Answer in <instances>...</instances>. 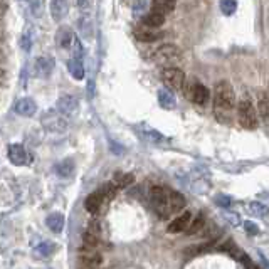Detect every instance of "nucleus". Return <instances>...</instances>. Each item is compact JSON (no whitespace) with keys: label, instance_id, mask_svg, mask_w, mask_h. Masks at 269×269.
<instances>
[{"label":"nucleus","instance_id":"obj_1","mask_svg":"<svg viewBox=\"0 0 269 269\" xmlns=\"http://www.w3.org/2000/svg\"><path fill=\"white\" fill-rule=\"evenodd\" d=\"M236 109V93L229 81H219L215 84L214 95V116L222 125H230L234 121Z\"/></svg>","mask_w":269,"mask_h":269},{"label":"nucleus","instance_id":"obj_2","mask_svg":"<svg viewBox=\"0 0 269 269\" xmlns=\"http://www.w3.org/2000/svg\"><path fill=\"white\" fill-rule=\"evenodd\" d=\"M153 61L163 67H175L182 61V51L175 44H163L153 53Z\"/></svg>","mask_w":269,"mask_h":269},{"label":"nucleus","instance_id":"obj_3","mask_svg":"<svg viewBox=\"0 0 269 269\" xmlns=\"http://www.w3.org/2000/svg\"><path fill=\"white\" fill-rule=\"evenodd\" d=\"M170 189H166V187H153L150 190V202L153 209H155V212L159 214L161 219H168L170 215V207H168V199H170Z\"/></svg>","mask_w":269,"mask_h":269},{"label":"nucleus","instance_id":"obj_4","mask_svg":"<svg viewBox=\"0 0 269 269\" xmlns=\"http://www.w3.org/2000/svg\"><path fill=\"white\" fill-rule=\"evenodd\" d=\"M237 119L239 125L246 130H256L258 128V116H256L254 105L249 98H242L237 105Z\"/></svg>","mask_w":269,"mask_h":269},{"label":"nucleus","instance_id":"obj_5","mask_svg":"<svg viewBox=\"0 0 269 269\" xmlns=\"http://www.w3.org/2000/svg\"><path fill=\"white\" fill-rule=\"evenodd\" d=\"M41 121L46 130L54 131V133H62V131H66V128H67V121L64 119V116L57 109H51L48 113H44V116H42Z\"/></svg>","mask_w":269,"mask_h":269},{"label":"nucleus","instance_id":"obj_6","mask_svg":"<svg viewBox=\"0 0 269 269\" xmlns=\"http://www.w3.org/2000/svg\"><path fill=\"white\" fill-rule=\"evenodd\" d=\"M161 81L172 89H182L185 84V74L180 67H165L161 71Z\"/></svg>","mask_w":269,"mask_h":269},{"label":"nucleus","instance_id":"obj_7","mask_svg":"<svg viewBox=\"0 0 269 269\" xmlns=\"http://www.w3.org/2000/svg\"><path fill=\"white\" fill-rule=\"evenodd\" d=\"M185 95L189 98L190 101H194L195 105H207L209 98H211V93H209V89L204 86V84L200 83H192L189 86L185 88Z\"/></svg>","mask_w":269,"mask_h":269},{"label":"nucleus","instance_id":"obj_8","mask_svg":"<svg viewBox=\"0 0 269 269\" xmlns=\"http://www.w3.org/2000/svg\"><path fill=\"white\" fill-rule=\"evenodd\" d=\"M7 153H8V160H10L12 163L17 165V166L27 165L29 160H31V159H29L27 150H25V148L20 143H12L10 147H8Z\"/></svg>","mask_w":269,"mask_h":269},{"label":"nucleus","instance_id":"obj_9","mask_svg":"<svg viewBox=\"0 0 269 269\" xmlns=\"http://www.w3.org/2000/svg\"><path fill=\"white\" fill-rule=\"evenodd\" d=\"M106 202H108V200H106L100 192H95V194H91L86 197V200H84V207H86V211L89 214L98 215V214H101V212H105L103 209L106 207Z\"/></svg>","mask_w":269,"mask_h":269},{"label":"nucleus","instance_id":"obj_10","mask_svg":"<svg viewBox=\"0 0 269 269\" xmlns=\"http://www.w3.org/2000/svg\"><path fill=\"white\" fill-rule=\"evenodd\" d=\"M55 108H57V111L62 114V116H69V114H72L76 109H78V100L71 95H62V96H59Z\"/></svg>","mask_w":269,"mask_h":269},{"label":"nucleus","instance_id":"obj_11","mask_svg":"<svg viewBox=\"0 0 269 269\" xmlns=\"http://www.w3.org/2000/svg\"><path fill=\"white\" fill-rule=\"evenodd\" d=\"M135 37L140 42H157V41H160L161 37H163V32L143 25V27H136L135 29Z\"/></svg>","mask_w":269,"mask_h":269},{"label":"nucleus","instance_id":"obj_12","mask_svg":"<svg viewBox=\"0 0 269 269\" xmlns=\"http://www.w3.org/2000/svg\"><path fill=\"white\" fill-rule=\"evenodd\" d=\"M103 261V256L93 249H83L79 253V264L83 268H96Z\"/></svg>","mask_w":269,"mask_h":269},{"label":"nucleus","instance_id":"obj_13","mask_svg":"<svg viewBox=\"0 0 269 269\" xmlns=\"http://www.w3.org/2000/svg\"><path fill=\"white\" fill-rule=\"evenodd\" d=\"M192 220V214L189 211H185L183 214H180L178 217H175V219L170 222L168 227H166V230H168L170 234H178V232H183V230H187V227H189Z\"/></svg>","mask_w":269,"mask_h":269},{"label":"nucleus","instance_id":"obj_14","mask_svg":"<svg viewBox=\"0 0 269 269\" xmlns=\"http://www.w3.org/2000/svg\"><path fill=\"white\" fill-rule=\"evenodd\" d=\"M54 66H55L54 57H51V55H41L36 61V76H39V78H48L51 72L54 71Z\"/></svg>","mask_w":269,"mask_h":269},{"label":"nucleus","instance_id":"obj_15","mask_svg":"<svg viewBox=\"0 0 269 269\" xmlns=\"http://www.w3.org/2000/svg\"><path fill=\"white\" fill-rule=\"evenodd\" d=\"M69 14V0H51V15L55 22H61Z\"/></svg>","mask_w":269,"mask_h":269},{"label":"nucleus","instance_id":"obj_16","mask_svg":"<svg viewBox=\"0 0 269 269\" xmlns=\"http://www.w3.org/2000/svg\"><path fill=\"white\" fill-rule=\"evenodd\" d=\"M37 109V105L32 98H20L15 103V113L20 116H32Z\"/></svg>","mask_w":269,"mask_h":269},{"label":"nucleus","instance_id":"obj_17","mask_svg":"<svg viewBox=\"0 0 269 269\" xmlns=\"http://www.w3.org/2000/svg\"><path fill=\"white\" fill-rule=\"evenodd\" d=\"M46 224H48V227L53 230V232L59 234V232H62L64 225H66V219H64L62 214H59V212H54V214L48 215V219H46Z\"/></svg>","mask_w":269,"mask_h":269},{"label":"nucleus","instance_id":"obj_18","mask_svg":"<svg viewBox=\"0 0 269 269\" xmlns=\"http://www.w3.org/2000/svg\"><path fill=\"white\" fill-rule=\"evenodd\" d=\"M142 22H143V25H147V27L159 29V27H161V25L165 24V15L159 14V12L150 10L148 14H145V15H143Z\"/></svg>","mask_w":269,"mask_h":269},{"label":"nucleus","instance_id":"obj_19","mask_svg":"<svg viewBox=\"0 0 269 269\" xmlns=\"http://www.w3.org/2000/svg\"><path fill=\"white\" fill-rule=\"evenodd\" d=\"M258 109H259V114H261L263 121H264V123H269V93L259 91V96H258Z\"/></svg>","mask_w":269,"mask_h":269},{"label":"nucleus","instance_id":"obj_20","mask_svg":"<svg viewBox=\"0 0 269 269\" xmlns=\"http://www.w3.org/2000/svg\"><path fill=\"white\" fill-rule=\"evenodd\" d=\"M168 207H170V214H175V212H180L183 207H185V197L180 194V192H170V199H168Z\"/></svg>","mask_w":269,"mask_h":269},{"label":"nucleus","instance_id":"obj_21","mask_svg":"<svg viewBox=\"0 0 269 269\" xmlns=\"http://www.w3.org/2000/svg\"><path fill=\"white\" fill-rule=\"evenodd\" d=\"M159 103L161 108L165 109H173L177 106V100H175V95L170 89H160L159 91Z\"/></svg>","mask_w":269,"mask_h":269},{"label":"nucleus","instance_id":"obj_22","mask_svg":"<svg viewBox=\"0 0 269 269\" xmlns=\"http://www.w3.org/2000/svg\"><path fill=\"white\" fill-rule=\"evenodd\" d=\"M74 168H76V165H74V160H72V159H66L62 161H59V163L54 166L55 173H57L59 177H62V178L71 177L72 172H74Z\"/></svg>","mask_w":269,"mask_h":269},{"label":"nucleus","instance_id":"obj_23","mask_svg":"<svg viewBox=\"0 0 269 269\" xmlns=\"http://www.w3.org/2000/svg\"><path fill=\"white\" fill-rule=\"evenodd\" d=\"M74 39V34L71 32L69 27H61L55 34V42L59 44V48H69Z\"/></svg>","mask_w":269,"mask_h":269},{"label":"nucleus","instance_id":"obj_24","mask_svg":"<svg viewBox=\"0 0 269 269\" xmlns=\"http://www.w3.org/2000/svg\"><path fill=\"white\" fill-rule=\"evenodd\" d=\"M113 183L118 189H126V187L135 183V175L133 173H125V172H116L113 175Z\"/></svg>","mask_w":269,"mask_h":269},{"label":"nucleus","instance_id":"obj_25","mask_svg":"<svg viewBox=\"0 0 269 269\" xmlns=\"http://www.w3.org/2000/svg\"><path fill=\"white\" fill-rule=\"evenodd\" d=\"M175 3H177V0H153V2H152V10L159 12V14H161V15H165V14H168V12L173 10Z\"/></svg>","mask_w":269,"mask_h":269},{"label":"nucleus","instance_id":"obj_26","mask_svg":"<svg viewBox=\"0 0 269 269\" xmlns=\"http://www.w3.org/2000/svg\"><path fill=\"white\" fill-rule=\"evenodd\" d=\"M67 69H69L71 76L74 79H83L84 78V67H83V62L81 59H74L72 57L69 62H67Z\"/></svg>","mask_w":269,"mask_h":269},{"label":"nucleus","instance_id":"obj_27","mask_svg":"<svg viewBox=\"0 0 269 269\" xmlns=\"http://www.w3.org/2000/svg\"><path fill=\"white\" fill-rule=\"evenodd\" d=\"M98 192H100V194L103 195L106 200H113L118 194V187L114 185L113 182H105L103 185L100 187V190H98Z\"/></svg>","mask_w":269,"mask_h":269},{"label":"nucleus","instance_id":"obj_28","mask_svg":"<svg viewBox=\"0 0 269 269\" xmlns=\"http://www.w3.org/2000/svg\"><path fill=\"white\" fill-rule=\"evenodd\" d=\"M98 244H100V236H98V234L91 232V230H86V232L83 234L84 249H95Z\"/></svg>","mask_w":269,"mask_h":269},{"label":"nucleus","instance_id":"obj_29","mask_svg":"<svg viewBox=\"0 0 269 269\" xmlns=\"http://www.w3.org/2000/svg\"><path fill=\"white\" fill-rule=\"evenodd\" d=\"M204 225H206V219H204V215H197L194 220H190L189 227H187L185 232L189 234V236H194V234H197L199 230L204 229Z\"/></svg>","mask_w":269,"mask_h":269},{"label":"nucleus","instance_id":"obj_30","mask_svg":"<svg viewBox=\"0 0 269 269\" xmlns=\"http://www.w3.org/2000/svg\"><path fill=\"white\" fill-rule=\"evenodd\" d=\"M55 249H57V247H55V244H53V242H44V244L36 247V254L39 256V258H49V256L54 254Z\"/></svg>","mask_w":269,"mask_h":269},{"label":"nucleus","instance_id":"obj_31","mask_svg":"<svg viewBox=\"0 0 269 269\" xmlns=\"http://www.w3.org/2000/svg\"><path fill=\"white\" fill-rule=\"evenodd\" d=\"M249 212H251V214H254V215H258V217H266L269 209L261 202H251L249 204Z\"/></svg>","mask_w":269,"mask_h":269},{"label":"nucleus","instance_id":"obj_32","mask_svg":"<svg viewBox=\"0 0 269 269\" xmlns=\"http://www.w3.org/2000/svg\"><path fill=\"white\" fill-rule=\"evenodd\" d=\"M220 10L224 15H232L237 10L236 0H220Z\"/></svg>","mask_w":269,"mask_h":269},{"label":"nucleus","instance_id":"obj_33","mask_svg":"<svg viewBox=\"0 0 269 269\" xmlns=\"http://www.w3.org/2000/svg\"><path fill=\"white\" fill-rule=\"evenodd\" d=\"M244 229H246V232L249 234V236H256V234L259 232V227L254 224L253 220H246L244 222Z\"/></svg>","mask_w":269,"mask_h":269},{"label":"nucleus","instance_id":"obj_34","mask_svg":"<svg viewBox=\"0 0 269 269\" xmlns=\"http://www.w3.org/2000/svg\"><path fill=\"white\" fill-rule=\"evenodd\" d=\"M215 204L225 209V207L230 206V199L227 197V195H219V197H215Z\"/></svg>","mask_w":269,"mask_h":269},{"label":"nucleus","instance_id":"obj_35","mask_svg":"<svg viewBox=\"0 0 269 269\" xmlns=\"http://www.w3.org/2000/svg\"><path fill=\"white\" fill-rule=\"evenodd\" d=\"M88 230H91V232H95V234H98V236H100V230H101L100 222H96V220L89 222V229H88Z\"/></svg>","mask_w":269,"mask_h":269},{"label":"nucleus","instance_id":"obj_36","mask_svg":"<svg viewBox=\"0 0 269 269\" xmlns=\"http://www.w3.org/2000/svg\"><path fill=\"white\" fill-rule=\"evenodd\" d=\"M78 3L81 10H88V8L91 7V0H78Z\"/></svg>","mask_w":269,"mask_h":269},{"label":"nucleus","instance_id":"obj_37","mask_svg":"<svg viewBox=\"0 0 269 269\" xmlns=\"http://www.w3.org/2000/svg\"><path fill=\"white\" fill-rule=\"evenodd\" d=\"M22 46H24V49H25V51H29V49H31V39H29L27 36H25V37H22Z\"/></svg>","mask_w":269,"mask_h":269},{"label":"nucleus","instance_id":"obj_38","mask_svg":"<svg viewBox=\"0 0 269 269\" xmlns=\"http://www.w3.org/2000/svg\"><path fill=\"white\" fill-rule=\"evenodd\" d=\"M259 258H261V261H263V264H264V268L269 269V259L266 258V256H264L263 253H259Z\"/></svg>","mask_w":269,"mask_h":269},{"label":"nucleus","instance_id":"obj_39","mask_svg":"<svg viewBox=\"0 0 269 269\" xmlns=\"http://www.w3.org/2000/svg\"><path fill=\"white\" fill-rule=\"evenodd\" d=\"M5 10H7V3H5V0H0V15L5 14Z\"/></svg>","mask_w":269,"mask_h":269}]
</instances>
